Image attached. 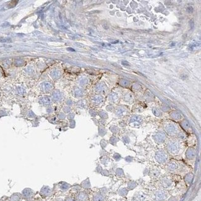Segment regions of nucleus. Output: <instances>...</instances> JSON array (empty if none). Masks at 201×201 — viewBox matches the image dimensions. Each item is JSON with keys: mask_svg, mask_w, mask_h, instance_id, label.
<instances>
[{"mask_svg": "<svg viewBox=\"0 0 201 201\" xmlns=\"http://www.w3.org/2000/svg\"><path fill=\"white\" fill-rule=\"evenodd\" d=\"M11 40V39H4V38H0V42H10Z\"/></svg>", "mask_w": 201, "mask_h": 201, "instance_id": "f257e3e1", "label": "nucleus"}]
</instances>
